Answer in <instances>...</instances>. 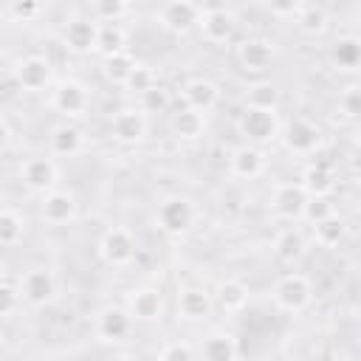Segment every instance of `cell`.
<instances>
[{"instance_id":"obj_1","label":"cell","mask_w":361,"mask_h":361,"mask_svg":"<svg viewBox=\"0 0 361 361\" xmlns=\"http://www.w3.org/2000/svg\"><path fill=\"white\" fill-rule=\"evenodd\" d=\"M274 305L285 313H302L313 302V282L305 274H285L274 282Z\"/></svg>"},{"instance_id":"obj_2","label":"cell","mask_w":361,"mask_h":361,"mask_svg":"<svg viewBox=\"0 0 361 361\" xmlns=\"http://www.w3.org/2000/svg\"><path fill=\"white\" fill-rule=\"evenodd\" d=\"M240 135H245V141L251 147H259V144H268L279 135V118H276V110H257V107H245L240 121Z\"/></svg>"},{"instance_id":"obj_3","label":"cell","mask_w":361,"mask_h":361,"mask_svg":"<svg viewBox=\"0 0 361 361\" xmlns=\"http://www.w3.org/2000/svg\"><path fill=\"white\" fill-rule=\"evenodd\" d=\"M155 20L169 34H189L200 23V6L189 3V0H172V3H164L155 11Z\"/></svg>"},{"instance_id":"obj_4","label":"cell","mask_w":361,"mask_h":361,"mask_svg":"<svg viewBox=\"0 0 361 361\" xmlns=\"http://www.w3.org/2000/svg\"><path fill=\"white\" fill-rule=\"evenodd\" d=\"M195 223V206L189 197H180V195H169L161 200L158 206V226L161 231L166 234H183L189 231Z\"/></svg>"},{"instance_id":"obj_5","label":"cell","mask_w":361,"mask_h":361,"mask_svg":"<svg viewBox=\"0 0 361 361\" xmlns=\"http://www.w3.org/2000/svg\"><path fill=\"white\" fill-rule=\"evenodd\" d=\"M99 257L113 265V268H121L127 262H133L135 257V237L127 231V228H107L99 240Z\"/></svg>"},{"instance_id":"obj_6","label":"cell","mask_w":361,"mask_h":361,"mask_svg":"<svg viewBox=\"0 0 361 361\" xmlns=\"http://www.w3.org/2000/svg\"><path fill=\"white\" fill-rule=\"evenodd\" d=\"M90 104V93L87 87L79 82V79H62L56 87H54V96H51V107L56 113H62L65 118H73V116H82Z\"/></svg>"},{"instance_id":"obj_7","label":"cell","mask_w":361,"mask_h":361,"mask_svg":"<svg viewBox=\"0 0 361 361\" xmlns=\"http://www.w3.org/2000/svg\"><path fill=\"white\" fill-rule=\"evenodd\" d=\"M282 138H285V147L290 152H296V155H310V152H316L322 147V130H319V124L310 121V118H302V116H296V118H290L285 124Z\"/></svg>"},{"instance_id":"obj_8","label":"cell","mask_w":361,"mask_h":361,"mask_svg":"<svg viewBox=\"0 0 361 361\" xmlns=\"http://www.w3.org/2000/svg\"><path fill=\"white\" fill-rule=\"evenodd\" d=\"M234 25H237L234 11H228V8H223V6L200 8V23H197V28H200V34H203L206 42H212V45L228 42L231 34H234Z\"/></svg>"},{"instance_id":"obj_9","label":"cell","mask_w":361,"mask_h":361,"mask_svg":"<svg viewBox=\"0 0 361 361\" xmlns=\"http://www.w3.org/2000/svg\"><path fill=\"white\" fill-rule=\"evenodd\" d=\"M93 330H96V336H99L102 341H107V344H118V341H124V338L130 336V330H133V319H130V313H127L124 307H118V305H107V307H102V310L96 313V324H93Z\"/></svg>"},{"instance_id":"obj_10","label":"cell","mask_w":361,"mask_h":361,"mask_svg":"<svg viewBox=\"0 0 361 361\" xmlns=\"http://www.w3.org/2000/svg\"><path fill=\"white\" fill-rule=\"evenodd\" d=\"M110 133L118 144L124 147H135L144 141L147 135V116L138 110V107H124L113 116V124H110Z\"/></svg>"},{"instance_id":"obj_11","label":"cell","mask_w":361,"mask_h":361,"mask_svg":"<svg viewBox=\"0 0 361 361\" xmlns=\"http://www.w3.org/2000/svg\"><path fill=\"white\" fill-rule=\"evenodd\" d=\"M20 178L23 183L31 189V192H39V195H48L56 189V180H59V169L51 158H28L23 166H20Z\"/></svg>"},{"instance_id":"obj_12","label":"cell","mask_w":361,"mask_h":361,"mask_svg":"<svg viewBox=\"0 0 361 361\" xmlns=\"http://www.w3.org/2000/svg\"><path fill=\"white\" fill-rule=\"evenodd\" d=\"M20 296L28 302V305H48L54 296H56V279H54V274L51 271H45V268H34V271H28L23 279H20Z\"/></svg>"},{"instance_id":"obj_13","label":"cell","mask_w":361,"mask_h":361,"mask_svg":"<svg viewBox=\"0 0 361 361\" xmlns=\"http://www.w3.org/2000/svg\"><path fill=\"white\" fill-rule=\"evenodd\" d=\"M274 56H276L274 42H268V39H262V37H248V39H243L240 48H237L240 65H243L245 71H251V73H259V71L271 68Z\"/></svg>"},{"instance_id":"obj_14","label":"cell","mask_w":361,"mask_h":361,"mask_svg":"<svg viewBox=\"0 0 361 361\" xmlns=\"http://www.w3.org/2000/svg\"><path fill=\"white\" fill-rule=\"evenodd\" d=\"M14 82L23 90H42L51 82V62L45 56H23L14 65Z\"/></svg>"},{"instance_id":"obj_15","label":"cell","mask_w":361,"mask_h":361,"mask_svg":"<svg viewBox=\"0 0 361 361\" xmlns=\"http://www.w3.org/2000/svg\"><path fill=\"white\" fill-rule=\"evenodd\" d=\"M39 214L45 223L51 226H65L76 217V197L73 192H65V189H54L48 195H42V206H39Z\"/></svg>"},{"instance_id":"obj_16","label":"cell","mask_w":361,"mask_h":361,"mask_svg":"<svg viewBox=\"0 0 361 361\" xmlns=\"http://www.w3.org/2000/svg\"><path fill=\"white\" fill-rule=\"evenodd\" d=\"M62 39H65L68 51H73V54H90V51H96L99 23H93V20H87V17H73V20L65 25Z\"/></svg>"},{"instance_id":"obj_17","label":"cell","mask_w":361,"mask_h":361,"mask_svg":"<svg viewBox=\"0 0 361 361\" xmlns=\"http://www.w3.org/2000/svg\"><path fill=\"white\" fill-rule=\"evenodd\" d=\"M265 164H268L265 152H262L259 147H251V144L237 147V149L231 152V158H228V169H231V175H234V178H243V180H254V178H259V175L265 172Z\"/></svg>"},{"instance_id":"obj_18","label":"cell","mask_w":361,"mask_h":361,"mask_svg":"<svg viewBox=\"0 0 361 361\" xmlns=\"http://www.w3.org/2000/svg\"><path fill=\"white\" fill-rule=\"evenodd\" d=\"M124 310L135 322H155L164 313V299L155 288H135V290H130Z\"/></svg>"},{"instance_id":"obj_19","label":"cell","mask_w":361,"mask_h":361,"mask_svg":"<svg viewBox=\"0 0 361 361\" xmlns=\"http://www.w3.org/2000/svg\"><path fill=\"white\" fill-rule=\"evenodd\" d=\"M305 203H307V195L302 192L299 183H279L274 189V197H271L274 214L285 217V220H299L305 212Z\"/></svg>"},{"instance_id":"obj_20","label":"cell","mask_w":361,"mask_h":361,"mask_svg":"<svg viewBox=\"0 0 361 361\" xmlns=\"http://www.w3.org/2000/svg\"><path fill=\"white\" fill-rule=\"evenodd\" d=\"M220 99V87L212 82V79H203V76H195L183 85V102L189 110L195 113H209Z\"/></svg>"},{"instance_id":"obj_21","label":"cell","mask_w":361,"mask_h":361,"mask_svg":"<svg viewBox=\"0 0 361 361\" xmlns=\"http://www.w3.org/2000/svg\"><path fill=\"white\" fill-rule=\"evenodd\" d=\"M48 147H51L54 155L71 158V155L82 152V147H85V133H82L76 124L62 121V124H56V127L51 130V135H48Z\"/></svg>"},{"instance_id":"obj_22","label":"cell","mask_w":361,"mask_h":361,"mask_svg":"<svg viewBox=\"0 0 361 361\" xmlns=\"http://www.w3.org/2000/svg\"><path fill=\"white\" fill-rule=\"evenodd\" d=\"M299 186H302V192H305L307 197H327V195L333 192V186H336V175H333L330 166H324V164H310V166L302 172Z\"/></svg>"},{"instance_id":"obj_23","label":"cell","mask_w":361,"mask_h":361,"mask_svg":"<svg viewBox=\"0 0 361 361\" xmlns=\"http://www.w3.org/2000/svg\"><path fill=\"white\" fill-rule=\"evenodd\" d=\"M212 310V296L203 288H183L178 293V313L186 322H200Z\"/></svg>"},{"instance_id":"obj_24","label":"cell","mask_w":361,"mask_h":361,"mask_svg":"<svg viewBox=\"0 0 361 361\" xmlns=\"http://www.w3.org/2000/svg\"><path fill=\"white\" fill-rule=\"evenodd\" d=\"M274 254H276V259L293 265V262H299V259L307 254V237H305L299 228H285V231L274 240Z\"/></svg>"},{"instance_id":"obj_25","label":"cell","mask_w":361,"mask_h":361,"mask_svg":"<svg viewBox=\"0 0 361 361\" xmlns=\"http://www.w3.org/2000/svg\"><path fill=\"white\" fill-rule=\"evenodd\" d=\"M203 361H237V338L231 333H209L203 338Z\"/></svg>"},{"instance_id":"obj_26","label":"cell","mask_w":361,"mask_h":361,"mask_svg":"<svg viewBox=\"0 0 361 361\" xmlns=\"http://www.w3.org/2000/svg\"><path fill=\"white\" fill-rule=\"evenodd\" d=\"M169 127H172L175 138H180V141H197L203 135V130H206V118H203V113H195L189 107H180L172 116Z\"/></svg>"},{"instance_id":"obj_27","label":"cell","mask_w":361,"mask_h":361,"mask_svg":"<svg viewBox=\"0 0 361 361\" xmlns=\"http://www.w3.org/2000/svg\"><path fill=\"white\" fill-rule=\"evenodd\" d=\"M330 59L338 71H355L361 65V39L358 37H338L330 48Z\"/></svg>"},{"instance_id":"obj_28","label":"cell","mask_w":361,"mask_h":361,"mask_svg":"<svg viewBox=\"0 0 361 361\" xmlns=\"http://www.w3.org/2000/svg\"><path fill=\"white\" fill-rule=\"evenodd\" d=\"M217 305L226 313H240L248 305V285L240 279H226L217 285Z\"/></svg>"},{"instance_id":"obj_29","label":"cell","mask_w":361,"mask_h":361,"mask_svg":"<svg viewBox=\"0 0 361 361\" xmlns=\"http://www.w3.org/2000/svg\"><path fill=\"white\" fill-rule=\"evenodd\" d=\"M296 25H299V31L307 34V37L324 34V28H327V11H324V6L302 3L299 11H296Z\"/></svg>"},{"instance_id":"obj_30","label":"cell","mask_w":361,"mask_h":361,"mask_svg":"<svg viewBox=\"0 0 361 361\" xmlns=\"http://www.w3.org/2000/svg\"><path fill=\"white\" fill-rule=\"evenodd\" d=\"M96 51L107 59L113 54L127 51V31L121 25H99V39H96Z\"/></svg>"},{"instance_id":"obj_31","label":"cell","mask_w":361,"mask_h":361,"mask_svg":"<svg viewBox=\"0 0 361 361\" xmlns=\"http://www.w3.org/2000/svg\"><path fill=\"white\" fill-rule=\"evenodd\" d=\"M245 107H257V110H276L279 107V90L271 82H254L245 90Z\"/></svg>"},{"instance_id":"obj_32","label":"cell","mask_w":361,"mask_h":361,"mask_svg":"<svg viewBox=\"0 0 361 361\" xmlns=\"http://www.w3.org/2000/svg\"><path fill=\"white\" fill-rule=\"evenodd\" d=\"M133 68H135V56H133L130 51L113 54V56H107V59H104V65H102L104 79H107V82H113V85H124V82H127V76L133 73Z\"/></svg>"},{"instance_id":"obj_33","label":"cell","mask_w":361,"mask_h":361,"mask_svg":"<svg viewBox=\"0 0 361 361\" xmlns=\"http://www.w3.org/2000/svg\"><path fill=\"white\" fill-rule=\"evenodd\" d=\"M344 231H347V226H344V220H341L338 214H330V217H324V220H319V223L313 226V237H316V243L324 245V248L338 245V243L344 240Z\"/></svg>"},{"instance_id":"obj_34","label":"cell","mask_w":361,"mask_h":361,"mask_svg":"<svg viewBox=\"0 0 361 361\" xmlns=\"http://www.w3.org/2000/svg\"><path fill=\"white\" fill-rule=\"evenodd\" d=\"M25 223L17 212L11 209H0V245H17L23 240Z\"/></svg>"},{"instance_id":"obj_35","label":"cell","mask_w":361,"mask_h":361,"mask_svg":"<svg viewBox=\"0 0 361 361\" xmlns=\"http://www.w3.org/2000/svg\"><path fill=\"white\" fill-rule=\"evenodd\" d=\"M124 14H130V3H124V0H99L93 6V17L107 25H118V20Z\"/></svg>"},{"instance_id":"obj_36","label":"cell","mask_w":361,"mask_h":361,"mask_svg":"<svg viewBox=\"0 0 361 361\" xmlns=\"http://www.w3.org/2000/svg\"><path fill=\"white\" fill-rule=\"evenodd\" d=\"M158 82H155V73H152V68L149 65H144V62H135V68H133V73L127 76V82H124V87L127 90H133V93H147L149 87H155Z\"/></svg>"},{"instance_id":"obj_37","label":"cell","mask_w":361,"mask_h":361,"mask_svg":"<svg viewBox=\"0 0 361 361\" xmlns=\"http://www.w3.org/2000/svg\"><path fill=\"white\" fill-rule=\"evenodd\" d=\"M141 99V113L147 116V113H164L166 107H169V90L166 87H161V85H155V87H149L147 93H141L138 96Z\"/></svg>"},{"instance_id":"obj_38","label":"cell","mask_w":361,"mask_h":361,"mask_svg":"<svg viewBox=\"0 0 361 361\" xmlns=\"http://www.w3.org/2000/svg\"><path fill=\"white\" fill-rule=\"evenodd\" d=\"M330 214H336V206L330 203V197H307L305 212H302V217H305V220H310L313 226H316L319 220L330 217Z\"/></svg>"},{"instance_id":"obj_39","label":"cell","mask_w":361,"mask_h":361,"mask_svg":"<svg viewBox=\"0 0 361 361\" xmlns=\"http://www.w3.org/2000/svg\"><path fill=\"white\" fill-rule=\"evenodd\" d=\"M338 113H344L347 118H358V113H361V90H358V85H350V87L341 90Z\"/></svg>"},{"instance_id":"obj_40","label":"cell","mask_w":361,"mask_h":361,"mask_svg":"<svg viewBox=\"0 0 361 361\" xmlns=\"http://www.w3.org/2000/svg\"><path fill=\"white\" fill-rule=\"evenodd\" d=\"M158 361H195V350H192L189 341H169L161 350Z\"/></svg>"},{"instance_id":"obj_41","label":"cell","mask_w":361,"mask_h":361,"mask_svg":"<svg viewBox=\"0 0 361 361\" xmlns=\"http://www.w3.org/2000/svg\"><path fill=\"white\" fill-rule=\"evenodd\" d=\"M17 305H20V290L14 285H8V282H0V316L14 313Z\"/></svg>"},{"instance_id":"obj_42","label":"cell","mask_w":361,"mask_h":361,"mask_svg":"<svg viewBox=\"0 0 361 361\" xmlns=\"http://www.w3.org/2000/svg\"><path fill=\"white\" fill-rule=\"evenodd\" d=\"M8 11H11V17H17V20H34V17L42 11V6L28 0V3H11Z\"/></svg>"},{"instance_id":"obj_43","label":"cell","mask_w":361,"mask_h":361,"mask_svg":"<svg viewBox=\"0 0 361 361\" xmlns=\"http://www.w3.org/2000/svg\"><path fill=\"white\" fill-rule=\"evenodd\" d=\"M299 6H302V3H285V6H271V11H274V14H290V17H296Z\"/></svg>"},{"instance_id":"obj_44","label":"cell","mask_w":361,"mask_h":361,"mask_svg":"<svg viewBox=\"0 0 361 361\" xmlns=\"http://www.w3.org/2000/svg\"><path fill=\"white\" fill-rule=\"evenodd\" d=\"M8 144H11V130H8V124L0 118V152H3Z\"/></svg>"},{"instance_id":"obj_45","label":"cell","mask_w":361,"mask_h":361,"mask_svg":"<svg viewBox=\"0 0 361 361\" xmlns=\"http://www.w3.org/2000/svg\"><path fill=\"white\" fill-rule=\"evenodd\" d=\"M0 56H3V45H0Z\"/></svg>"}]
</instances>
